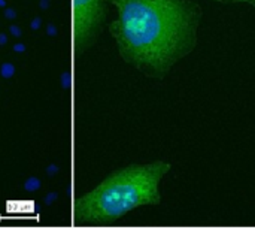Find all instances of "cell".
I'll use <instances>...</instances> for the list:
<instances>
[{
	"mask_svg": "<svg viewBox=\"0 0 255 230\" xmlns=\"http://www.w3.org/2000/svg\"><path fill=\"white\" fill-rule=\"evenodd\" d=\"M120 57L146 78L163 79L199 42L203 10L194 0H111Z\"/></svg>",
	"mask_w": 255,
	"mask_h": 230,
	"instance_id": "6da1fadb",
	"label": "cell"
},
{
	"mask_svg": "<svg viewBox=\"0 0 255 230\" xmlns=\"http://www.w3.org/2000/svg\"><path fill=\"white\" fill-rule=\"evenodd\" d=\"M172 165L154 160L115 171L75 204V217L84 225H111L140 207L161 204L160 183Z\"/></svg>",
	"mask_w": 255,
	"mask_h": 230,
	"instance_id": "7a4b0ae2",
	"label": "cell"
},
{
	"mask_svg": "<svg viewBox=\"0 0 255 230\" xmlns=\"http://www.w3.org/2000/svg\"><path fill=\"white\" fill-rule=\"evenodd\" d=\"M105 16L106 0H73V39L79 52L97 39Z\"/></svg>",
	"mask_w": 255,
	"mask_h": 230,
	"instance_id": "3957f363",
	"label": "cell"
},
{
	"mask_svg": "<svg viewBox=\"0 0 255 230\" xmlns=\"http://www.w3.org/2000/svg\"><path fill=\"white\" fill-rule=\"evenodd\" d=\"M40 187H42V181H40L37 177H28V178L24 181V190L28 192V193H34V192H37Z\"/></svg>",
	"mask_w": 255,
	"mask_h": 230,
	"instance_id": "277c9868",
	"label": "cell"
},
{
	"mask_svg": "<svg viewBox=\"0 0 255 230\" xmlns=\"http://www.w3.org/2000/svg\"><path fill=\"white\" fill-rule=\"evenodd\" d=\"M15 72H16V69H15V66L12 63H9V61L1 63V66H0V76L3 79H10L15 75Z\"/></svg>",
	"mask_w": 255,
	"mask_h": 230,
	"instance_id": "5b68a950",
	"label": "cell"
},
{
	"mask_svg": "<svg viewBox=\"0 0 255 230\" xmlns=\"http://www.w3.org/2000/svg\"><path fill=\"white\" fill-rule=\"evenodd\" d=\"M60 84L64 90H69L72 87V73L69 70H64L61 75H60Z\"/></svg>",
	"mask_w": 255,
	"mask_h": 230,
	"instance_id": "8992f818",
	"label": "cell"
},
{
	"mask_svg": "<svg viewBox=\"0 0 255 230\" xmlns=\"http://www.w3.org/2000/svg\"><path fill=\"white\" fill-rule=\"evenodd\" d=\"M214 1L224 3V4H229V3H235V4H250V6L255 7V0H214Z\"/></svg>",
	"mask_w": 255,
	"mask_h": 230,
	"instance_id": "52a82bcc",
	"label": "cell"
},
{
	"mask_svg": "<svg viewBox=\"0 0 255 230\" xmlns=\"http://www.w3.org/2000/svg\"><path fill=\"white\" fill-rule=\"evenodd\" d=\"M9 33H10V36L19 39V37L22 36V28H21L19 25H16V24H12V25L9 27Z\"/></svg>",
	"mask_w": 255,
	"mask_h": 230,
	"instance_id": "ba28073f",
	"label": "cell"
},
{
	"mask_svg": "<svg viewBox=\"0 0 255 230\" xmlns=\"http://www.w3.org/2000/svg\"><path fill=\"white\" fill-rule=\"evenodd\" d=\"M60 172V166L55 163H51L46 166V177H55Z\"/></svg>",
	"mask_w": 255,
	"mask_h": 230,
	"instance_id": "9c48e42d",
	"label": "cell"
},
{
	"mask_svg": "<svg viewBox=\"0 0 255 230\" xmlns=\"http://www.w3.org/2000/svg\"><path fill=\"white\" fill-rule=\"evenodd\" d=\"M57 199H58V193L51 192V193H48V195L43 198V202H45V205H46V207H49V205H52Z\"/></svg>",
	"mask_w": 255,
	"mask_h": 230,
	"instance_id": "30bf717a",
	"label": "cell"
},
{
	"mask_svg": "<svg viewBox=\"0 0 255 230\" xmlns=\"http://www.w3.org/2000/svg\"><path fill=\"white\" fill-rule=\"evenodd\" d=\"M46 34L49 37H55L58 34V27L55 24H52V22H48L46 24Z\"/></svg>",
	"mask_w": 255,
	"mask_h": 230,
	"instance_id": "8fae6325",
	"label": "cell"
},
{
	"mask_svg": "<svg viewBox=\"0 0 255 230\" xmlns=\"http://www.w3.org/2000/svg\"><path fill=\"white\" fill-rule=\"evenodd\" d=\"M3 15H4V18H6V19H9V21L15 19V18L18 16V15H16V10H15L13 7H4Z\"/></svg>",
	"mask_w": 255,
	"mask_h": 230,
	"instance_id": "7c38bea8",
	"label": "cell"
},
{
	"mask_svg": "<svg viewBox=\"0 0 255 230\" xmlns=\"http://www.w3.org/2000/svg\"><path fill=\"white\" fill-rule=\"evenodd\" d=\"M40 27H42V18H40V16H34V18L30 21V28H31L33 31H37Z\"/></svg>",
	"mask_w": 255,
	"mask_h": 230,
	"instance_id": "4fadbf2b",
	"label": "cell"
},
{
	"mask_svg": "<svg viewBox=\"0 0 255 230\" xmlns=\"http://www.w3.org/2000/svg\"><path fill=\"white\" fill-rule=\"evenodd\" d=\"M12 49L16 52V54H22V52H25V45L22 43V42H18V43H15L13 46H12Z\"/></svg>",
	"mask_w": 255,
	"mask_h": 230,
	"instance_id": "5bb4252c",
	"label": "cell"
},
{
	"mask_svg": "<svg viewBox=\"0 0 255 230\" xmlns=\"http://www.w3.org/2000/svg\"><path fill=\"white\" fill-rule=\"evenodd\" d=\"M49 6H51V0H39V7H40L42 10L49 9Z\"/></svg>",
	"mask_w": 255,
	"mask_h": 230,
	"instance_id": "9a60e30c",
	"label": "cell"
},
{
	"mask_svg": "<svg viewBox=\"0 0 255 230\" xmlns=\"http://www.w3.org/2000/svg\"><path fill=\"white\" fill-rule=\"evenodd\" d=\"M7 43V34L6 33H0V46H4Z\"/></svg>",
	"mask_w": 255,
	"mask_h": 230,
	"instance_id": "2e32d148",
	"label": "cell"
},
{
	"mask_svg": "<svg viewBox=\"0 0 255 230\" xmlns=\"http://www.w3.org/2000/svg\"><path fill=\"white\" fill-rule=\"evenodd\" d=\"M0 7H6V0H0Z\"/></svg>",
	"mask_w": 255,
	"mask_h": 230,
	"instance_id": "e0dca14e",
	"label": "cell"
}]
</instances>
